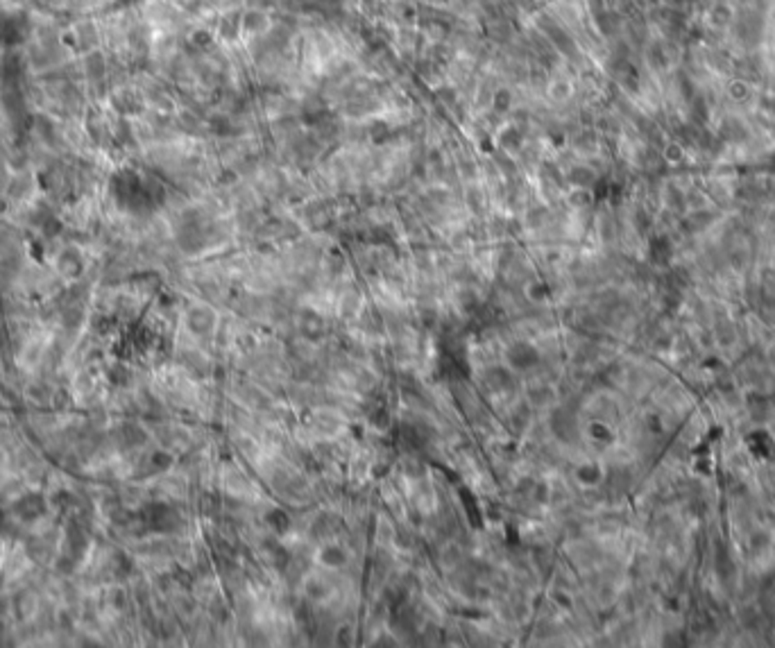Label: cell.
Segmentation results:
<instances>
[{
    "label": "cell",
    "mask_w": 775,
    "mask_h": 648,
    "mask_svg": "<svg viewBox=\"0 0 775 648\" xmlns=\"http://www.w3.org/2000/svg\"><path fill=\"white\" fill-rule=\"evenodd\" d=\"M320 560L327 566H342L347 562V551L338 547V544H329V547L320 551Z\"/></svg>",
    "instance_id": "8992f818"
},
{
    "label": "cell",
    "mask_w": 775,
    "mask_h": 648,
    "mask_svg": "<svg viewBox=\"0 0 775 648\" xmlns=\"http://www.w3.org/2000/svg\"><path fill=\"white\" fill-rule=\"evenodd\" d=\"M603 476H606V474H603V469L596 465V462H585V465H581V467L576 469L578 483L589 485V488H592V485H598L601 481H603Z\"/></svg>",
    "instance_id": "5b68a950"
},
{
    "label": "cell",
    "mask_w": 775,
    "mask_h": 648,
    "mask_svg": "<svg viewBox=\"0 0 775 648\" xmlns=\"http://www.w3.org/2000/svg\"><path fill=\"white\" fill-rule=\"evenodd\" d=\"M268 522H272L277 528H279V530H284L286 526H288V517L281 513V510H272L270 515H268Z\"/></svg>",
    "instance_id": "8fae6325"
},
{
    "label": "cell",
    "mask_w": 775,
    "mask_h": 648,
    "mask_svg": "<svg viewBox=\"0 0 775 648\" xmlns=\"http://www.w3.org/2000/svg\"><path fill=\"white\" fill-rule=\"evenodd\" d=\"M150 462H152V467L157 471H164L172 465V458L166 454V451H157V454H152V458H150Z\"/></svg>",
    "instance_id": "9c48e42d"
},
{
    "label": "cell",
    "mask_w": 775,
    "mask_h": 648,
    "mask_svg": "<svg viewBox=\"0 0 775 648\" xmlns=\"http://www.w3.org/2000/svg\"><path fill=\"white\" fill-rule=\"evenodd\" d=\"M306 592H308V596H313V598H322L329 592V589L322 587V581H311L308 587H306Z\"/></svg>",
    "instance_id": "30bf717a"
},
{
    "label": "cell",
    "mask_w": 775,
    "mask_h": 648,
    "mask_svg": "<svg viewBox=\"0 0 775 648\" xmlns=\"http://www.w3.org/2000/svg\"><path fill=\"white\" fill-rule=\"evenodd\" d=\"M145 519H147L150 528H155L157 533H172V530L182 524L179 515L166 503H150L145 508Z\"/></svg>",
    "instance_id": "6da1fadb"
},
{
    "label": "cell",
    "mask_w": 775,
    "mask_h": 648,
    "mask_svg": "<svg viewBox=\"0 0 775 648\" xmlns=\"http://www.w3.org/2000/svg\"><path fill=\"white\" fill-rule=\"evenodd\" d=\"M508 365H511L513 369H530L533 365H537L540 361V352L535 350L530 342H515L508 347Z\"/></svg>",
    "instance_id": "3957f363"
},
{
    "label": "cell",
    "mask_w": 775,
    "mask_h": 648,
    "mask_svg": "<svg viewBox=\"0 0 775 648\" xmlns=\"http://www.w3.org/2000/svg\"><path fill=\"white\" fill-rule=\"evenodd\" d=\"M216 324V318L209 308H193L189 313V327L193 333H206L211 331Z\"/></svg>",
    "instance_id": "277c9868"
},
{
    "label": "cell",
    "mask_w": 775,
    "mask_h": 648,
    "mask_svg": "<svg viewBox=\"0 0 775 648\" xmlns=\"http://www.w3.org/2000/svg\"><path fill=\"white\" fill-rule=\"evenodd\" d=\"M485 381H488V386H492L494 390H503V388L511 386L513 376H511V372H508V369L494 367V369H490L488 374H485Z\"/></svg>",
    "instance_id": "52a82bcc"
},
{
    "label": "cell",
    "mask_w": 775,
    "mask_h": 648,
    "mask_svg": "<svg viewBox=\"0 0 775 648\" xmlns=\"http://www.w3.org/2000/svg\"><path fill=\"white\" fill-rule=\"evenodd\" d=\"M123 3H130V0H123Z\"/></svg>",
    "instance_id": "7c38bea8"
},
{
    "label": "cell",
    "mask_w": 775,
    "mask_h": 648,
    "mask_svg": "<svg viewBox=\"0 0 775 648\" xmlns=\"http://www.w3.org/2000/svg\"><path fill=\"white\" fill-rule=\"evenodd\" d=\"M528 397H530V401L535 403V406H547V403L553 401V392H551V388L542 386V388H533V390H530Z\"/></svg>",
    "instance_id": "ba28073f"
},
{
    "label": "cell",
    "mask_w": 775,
    "mask_h": 648,
    "mask_svg": "<svg viewBox=\"0 0 775 648\" xmlns=\"http://www.w3.org/2000/svg\"><path fill=\"white\" fill-rule=\"evenodd\" d=\"M11 510H14V515L21 519V522L26 524H32L37 522V519H41L45 515V510H48V503H45V499L41 494H23L21 499L11 505Z\"/></svg>",
    "instance_id": "7a4b0ae2"
}]
</instances>
